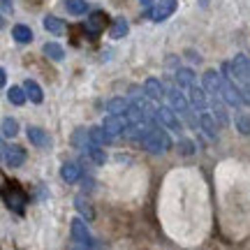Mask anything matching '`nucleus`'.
Instances as JSON below:
<instances>
[{
	"label": "nucleus",
	"mask_w": 250,
	"mask_h": 250,
	"mask_svg": "<svg viewBox=\"0 0 250 250\" xmlns=\"http://www.w3.org/2000/svg\"><path fill=\"white\" fill-rule=\"evenodd\" d=\"M239 90H241V98H243V104H248L250 107V86H239Z\"/></svg>",
	"instance_id": "32"
},
{
	"label": "nucleus",
	"mask_w": 250,
	"mask_h": 250,
	"mask_svg": "<svg viewBox=\"0 0 250 250\" xmlns=\"http://www.w3.org/2000/svg\"><path fill=\"white\" fill-rule=\"evenodd\" d=\"M130 116H111L109 114L107 118H104V123H102V127H104V132L109 134V137H121V134H127V130H130Z\"/></svg>",
	"instance_id": "5"
},
{
	"label": "nucleus",
	"mask_w": 250,
	"mask_h": 250,
	"mask_svg": "<svg viewBox=\"0 0 250 250\" xmlns=\"http://www.w3.org/2000/svg\"><path fill=\"white\" fill-rule=\"evenodd\" d=\"M0 83H2V86L7 83V72H5V67H0Z\"/></svg>",
	"instance_id": "34"
},
{
	"label": "nucleus",
	"mask_w": 250,
	"mask_h": 250,
	"mask_svg": "<svg viewBox=\"0 0 250 250\" xmlns=\"http://www.w3.org/2000/svg\"><path fill=\"white\" fill-rule=\"evenodd\" d=\"M26 137H28V142L33 144V146H37V148H49V146H51V137H49L42 127L30 125L26 130Z\"/></svg>",
	"instance_id": "14"
},
{
	"label": "nucleus",
	"mask_w": 250,
	"mask_h": 250,
	"mask_svg": "<svg viewBox=\"0 0 250 250\" xmlns=\"http://www.w3.org/2000/svg\"><path fill=\"white\" fill-rule=\"evenodd\" d=\"M139 144H142V148H146L148 153L160 155V153H167L171 148V137L167 134V127H162V125L155 123Z\"/></svg>",
	"instance_id": "1"
},
{
	"label": "nucleus",
	"mask_w": 250,
	"mask_h": 250,
	"mask_svg": "<svg viewBox=\"0 0 250 250\" xmlns=\"http://www.w3.org/2000/svg\"><path fill=\"white\" fill-rule=\"evenodd\" d=\"M208 107H211V114L215 116V121H218L220 127H227V125H229V116H227V111H225V100L220 98V95H211Z\"/></svg>",
	"instance_id": "12"
},
{
	"label": "nucleus",
	"mask_w": 250,
	"mask_h": 250,
	"mask_svg": "<svg viewBox=\"0 0 250 250\" xmlns=\"http://www.w3.org/2000/svg\"><path fill=\"white\" fill-rule=\"evenodd\" d=\"M86 155H88L95 165H104V162L109 160L107 153H104V148H102V146H93V144H88V146H86Z\"/></svg>",
	"instance_id": "28"
},
{
	"label": "nucleus",
	"mask_w": 250,
	"mask_h": 250,
	"mask_svg": "<svg viewBox=\"0 0 250 250\" xmlns=\"http://www.w3.org/2000/svg\"><path fill=\"white\" fill-rule=\"evenodd\" d=\"M72 250H90L88 246H77V248H72Z\"/></svg>",
	"instance_id": "36"
},
{
	"label": "nucleus",
	"mask_w": 250,
	"mask_h": 250,
	"mask_svg": "<svg viewBox=\"0 0 250 250\" xmlns=\"http://www.w3.org/2000/svg\"><path fill=\"white\" fill-rule=\"evenodd\" d=\"M109 26V17H107V12H90L88 19H86V23H83V30L88 33L90 37H98L104 28Z\"/></svg>",
	"instance_id": "7"
},
{
	"label": "nucleus",
	"mask_w": 250,
	"mask_h": 250,
	"mask_svg": "<svg viewBox=\"0 0 250 250\" xmlns=\"http://www.w3.org/2000/svg\"><path fill=\"white\" fill-rule=\"evenodd\" d=\"M65 9L72 17H83L88 12V2L86 0H65Z\"/></svg>",
	"instance_id": "26"
},
{
	"label": "nucleus",
	"mask_w": 250,
	"mask_h": 250,
	"mask_svg": "<svg viewBox=\"0 0 250 250\" xmlns=\"http://www.w3.org/2000/svg\"><path fill=\"white\" fill-rule=\"evenodd\" d=\"M202 88L208 93V95H220V88H223V74L215 70H206L204 77H202Z\"/></svg>",
	"instance_id": "11"
},
{
	"label": "nucleus",
	"mask_w": 250,
	"mask_h": 250,
	"mask_svg": "<svg viewBox=\"0 0 250 250\" xmlns=\"http://www.w3.org/2000/svg\"><path fill=\"white\" fill-rule=\"evenodd\" d=\"M234 125H236V130H239L243 137H250V116H239Z\"/></svg>",
	"instance_id": "30"
},
{
	"label": "nucleus",
	"mask_w": 250,
	"mask_h": 250,
	"mask_svg": "<svg viewBox=\"0 0 250 250\" xmlns=\"http://www.w3.org/2000/svg\"><path fill=\"white\" fill-rule=\"evenodd\" d=\"M7 100L14 104V107H23L26 100H28L26 88H23V86H12V88L7 90Z\"/></svg>",
	"instance_id": "25"
},
{
	"label": "nucleus",
	"mask_w": 250,
	"mask_h": 250,
	"mask_svg": "<svg viewBox=\"0 0 250 250\" xmlns=\"http://www.w3.org/2000/svg\"><path fill=\"white\" fill-rule=\"evenodd\" d=\"M0 5H2V12H5V14H9L12 7H14V2H12V0H0Z\"/></svg>",
	"instance_id": "33"
},
{
	"label": "nucleus",
	"mask_w": 250,
	"mask_h": 250,
	"mask_svg": "<svg viewBox=\"0 0 250 250\" xmlns=\"http://www.w3.org/2000/svg\"><path fill=\"white\" fill-rule=\"evenodd\" d=\"M167 100H169V107L179 114V116H186V118H190V100L186 98V93L176 86V88H171V90H167Z\"/></svg>",
	"instance_id": "6"
},
{
	"label": "nucleus",
	"mask_w": 250,
	"mask_h": 250,
	"mask_svg": "<svg viewBox=\"0 0 250 250\" xmlns=\"http://www.w3.org/2000/svg\"><path fill=\"white\" fill-rule=\"evenodd\" d=\"M70 232H72V241H77L79 246L93 248V234H90V229L86 227V223L81 218H74L70 223Z\"/></svg>",
	"instance_id": "8"
},
{
	"label": "nucleus",
	"mask_w": 250,
	"mask_h": 250,
	"mask_svg": "<svg viewBox=\"0 0 250 250\" xmlns=\"http://www.w3.org/2000/svg\"><path fill=\"white\" fill-rule=\"evenodd\" d=\"M74 206H77L79 215H83L86 220H93V218H95V211H93V206H90V202H88V199H86L83 195H77V197H74Z\"/></svg>",
	"instance_id": "24"
},
{
	"label": "nucleus",
	"mask_w": 250,
	"mask_h": 250,
	"mask_svg": "<svg viewBox=\"0 0 250 250\" xmlns=\"http://www.w3.org/2000/svg\"><path fill=\"white\" fill-rule=\"evenodd\" d=\"M176 83H179V88H192L195 86V72L190 70V67H179L176 70Z\"/></svg>",
	"instance_id": "21"
},
{
	"label": "nucleus",
	"mask_w": 250,
	"mask_h": 250,
	"mask_svg": "<svg viewBox=\"0 0 250 250\" xmlns=\"http://www.w3.org/2000/svg\"><path fill=\"white\" fill-rule=\"evenodd\" d=\"M127 33H130V23H127L123 17L116 19V21L111 23V28H109V35L114 37V40H121V37H125Z\"/></svg>",
	"instance_id": "27"
},
{
	"label": "nucleus",
	"mask_w": 250,
	"mask_h": 250,
	"mask_svg": "<svg viewBox=\"0 0 250 250\" xmlns=\"http://www.w3.org/2000/svg\"><path fill=\"white\" fill-rule=\"evenodd\" d=\"M88 142L93 146H107V144H114V137H109L102 125H95V127H88Z\"/></svg>",
	"instance_id": "16"
},
{
	"label": "nucleus",
	"mask_w": 250,
	"mask_h": 250,
	"mask_svg": "<svg viewBox=\"0 0 250 250\" xmlns=\"http://www.w3.org/2000/svg\"><path fill=\"white\" fill-rule=\"evenodd\" d=\"M2 199H5V204H7L9 211H14L17 215H23L26 213V199L28 197L19 190V188H2Z\"/></svg>",
	"instance_id": "4"
},
{
	"label": "nucleus",
	"mask_w": 250,
	"mask_h": 250,
	"mask_svg": "<svg viewBox=\"0 0 250 250\" xmlns=\"http://www.w3.org/2000/svg\"><path fill=\"white\" fill-rule=\"evenodd\" d=\"M17 134H19V123H17V118L5 116V118H2V137H5V139H14Z\"/></svg>",
	"instance_id": "29"
},
{
	"label": "nucleus",
	"mask_w": 250,
	"mask_h": 250,
	"mask_svg": "<svg viewBox=\"0 0 250 250\" xmlns=\"http://www.w3.org/2000/svg\"><path fill=\"white\" fill-rule=\"evenodd\" d=\"M2 160L12 169L23 167L26 165V148L19 146V144H2Z\"/></svg>",
	"instance_id": "2"
},
{
	"label": "nucleus",
	"mask_w": 250,
	"mask_h": 250,
	"mask_svg": "<svg viewBox=\"0 0 250 250\" xmlns=\"http://www.w3.org/2000/svg\"><path fill=\"white\" fill-rule=\"evenodd\" d=\"M248 86H250V70H248Z\"/></svg>",
	"instance_id": "37"
},
{
	"label": "nucleus",
	"mask_w": 250,
	"mask_h": 250,
	"mask_svg": "<svg viewBox=\"0 0 250 250\" xmlns=\"http://www.w3.org/2000/svg\"><path fill=\"white\" fill-rule=\"evenodd\" d=\"M144 95L153 102H160L165 98V86H162L160 79H155V77H148V79L144 81Z\"/></svg>",
	"instance_id": "13"
},
{
	"label": "nucleus",
	"mask_w": 250,
	"mask_h": 250,
	"mask_svg": "<svg viewBox=\"0 0 250 250\" xmlns=\"http://www.w3.org/2000/svg\"><path fill=\"white\" fill-rule=\"evenodd\" d=\"M61 179L65 181V183H77V181L81 179V169H79V165L77 162H62L61 165Z\"/></svg>",
	"instance_id": "17"
},
{
	"label": "nucleus",
	"mask_w": 250,
	"mask_h": 250,
	"mask_svg": "<svg viewBox=\"0 0 250 250\" xmlns=\"http://www.w3.org/2000/svg\"><path fill=\"white\" fill-rule=\"evenodd\" d=\"M197 123H199V130H202L208 139H218V130H220V125H218V121H215V116L211 114V111H199Z\"/></svg>",
	"instance_id": "10"
},
{
	"label": "nucleus",
	"mask_w": 250,
	"mask_h": 250,
	"mask_svg": "<svg viewBox=\"0 0 250 250\" xmlns=\"http://www.w3.org/2000/svg\"><path fill=\"white\" fill-rule=\"evenodd\" d=\"M190 104L197 109V111H206V107H208V93H206L202 86H192L190 88Z\"/></svg>",
	"instance_id": "15"
},
{
	"label": "nucleus",
	"mask_w": 250,
	"mask_h": 250,
	"mask_svg": "<svg viewBox=\"0 0 250 250\" xmlns=\"http://www.w3.org/2000/svg\"><path fill=\"white\" fill-rule=\"evenodd\" d=\"M155 121H158L162 127H167V130H181V121L171 107H165V104H162V107L155 109Z\"/></svg>",
	"instance_id": "9"
},
{
	"label": "nucleus",
	"mask_w": 250,
	"mask_h": 250,
	"mask_svg": "<svg viewBox=\"0 0 250 250\" xmlns=\"http://www.w3.org/2000/svg\"><path fill=\"white\" fill-rule=\"evenodd\" d=\"M139 2H142V7H144V9H153V5H155L153 0H139Z\"/></svg>",
	"instance_id": "35"
},
{
	"label": "nucleus",
	"mask_w": 250,
	"mask_h": 250,
	"mask_svg": "<svg viewBox=\"0 0 250 250\" xmlns=\"http://www.w3.org/2000/svg\"><path fill=\"white\" fill-rule=\"evenodd\" d=\"M176 7H179V0H158L153 9H146V17L153 19L155 23H160V21H167L176 12Z\"/></svg>",
	"instance_id": "3"
},
{
	"label": "nucleus",
	"mask_w": 250,
	"mask_h": 250,
	"mask_svg": "<svg viewBox=\"0 0 250 250\" xmlns=\"http://www.w3.org/2000/svg\"><path fill=\"white\" fill-rule=\"evenodd\" d=\"M42 51H44V56L49 58V61L61 62L62 58H65V49H62L58 42H46V44L42 46Z\"/></svg>",
	"instance_id": "23"
},
{
	"label": "nucleus",
	"mask_w": 250,
	"mask_h": 250,
	"mask_svg": "<svg viewBox=\"0 0 250 250\" xmlns=\"http://www.w3.org/2000/svg\"><path fill=\"white\" fill-rule=\"evenodd\" d=\"M12 37H14L17 44H30L33 42V30L26 23H17V26L12 28Z\"/></svg>",
	"instance_id": "20"
},
{
	"label": "nucleus",
	"mask_w": 250,
	"mask_h": 250,
	"mask_svg": "<svg viewBox=\"0 0 250 250\" xmlns=\"http://www.w3.org/2000/svg\"><path fill=\"white\" fill-rule=\"evenodd\" d=\"M179 153L181 155H192V153H195V144H192V139L183 137V139L179 142Z\"/></svg>",
	"instance_id": "31"
},
{
	"label": "nucleus",
	"mask_w": 250,
	"mask_h": 250,
	"mask_svg": "<svg viewBox=\"0 0 250 250\" xmlns=\"http://www.w3.org/2000/svg\"><path fill=\"white\" fill-rule=\"evenodd\" d=\"M42 23H44V30L46 33H51V35H62V33H65V23H62V19L54 17V14H46Z\"/></svg>",
	"instance_id": "22"
},
{
	"label": "nucleus",
	"mask_w": 250,
	"mask_h": 250,
	"mask_svg": "<svg viewBox=\"0 0 250 250\" xmlns=\"http://www.w3.org/2000/svg\"><path fill=\"white\" fill-rule=\"evenodd\" d=\"M23 88H26V95L33 104H42L44 102V93H42V86L33 79H26L23 81Z\"/></svg>",
	"instance_id": "19"
},
{
	"label": "nucleus",
	"mask_w": 250,
	"mask_h": 250,
	"mask_svg": "<svg viewBox=\"0 0 250 250\" xmlns=\"http://www.w3.org/2000/svg\"><path fill=\"white\" fill-rule=\"evenodd\" d=\"M130 107H132V102H127L125 98H111L107 102V111L111 116H127Z\"/></svg>",
	"instance_id": "18"
}]
</instances>
